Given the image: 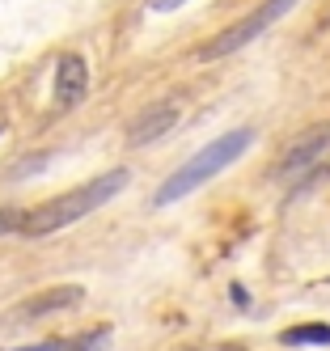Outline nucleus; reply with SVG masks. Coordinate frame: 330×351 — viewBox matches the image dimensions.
<instances>
[{
    "mask_svg": "<svg viewBox=\"0 0 330 351\" xmlns=\"http://www.w3.org/2000/svg\"><path fill=\"white\" fill-rule=\"evenodd\" d=\"M21 220H25V208H0V237L21 233Z\"/></svg>",
    "mask_w": 330,
    "mask_h": 351,
    "instance_id": "10",
    "label": "nucleus"
},
{
    "mask_svg": "<svg viewBox=\"0 0 330 351\" xmlns=\"http://www.w3.org/2000/svg\"><path fill=\"white\" fill-rule=\"evenodd\" d=\"M254 144V132L250 128H237V132H228V136H220V140H212L208 148H199V153L178 169V173H169L165 178V186L157 191V204L165 208V204H174V199H182V195H191L195 186H203L208 178H216L220 169H228L246 148Z\"/></svg>",
    "mask_w": 330,
    "mask_h": 351,
    "instance_id": "2",
    "label": "nucleus"
},
{
    "mask_svg": "<svg viewBox=\"0 0 330 351\" xmlns=\"http://www.w3.org/2000/svg\"><path fill=\"white\" fill-rule=\"evenodd\" d=\"M326 153H330V123H318V128L296 136V144L284 153V161H279V173H284V178H288V173H300V169H309Z\"/></svg>",
    "mask_w": 330,
    "mask_h": 351,
    "instance_id": "4",
    "label": "nucleus"
},
{
    "mask_svg": "<svg viewBox=\"0 0 330 351\" xmlns=\"http://www.w3.org/2000/svg\"><path fill=\"white\" fill-rule=\"evenodd\" d=\"M76 300H81V288H72V284H68V288H56V292H47V296H34L21 313H25V317H38V313L68 309V305H76Z\"/></svg>",
    "mask_w": 330,
    "mask_h": 351,
    "instance_id": "7",
    "label": "nucleus"
},
{
    "mask_svg": "<svg viewBox=\"0 0 330 351\" xmlns=\"http://www.w3.org/2000/svg\"><path fill=\"white\" fill-rule=\"evenodd\" d=\"M13 351H72V339H56V343H30V347H13Z\"/></svg>",
    "mask_w": 330,
    "mask_h": 351,
    "instance_id": "11",
    "label": "nucleus"
},
{
    "mask_svg": "<svg viewBox=\"0 0 330 351\" xmlns=\"http://www.w3.org/2000/svg\"><path fill=\"white\" fill-rule=\"evenodd\" d=\"M5 132H9V119H5V114H0V136H5Z\"/></svg>",
    "mask_w": 330,
    "mask_h": 351,
    "instance_id": "14",
    "label": "nucleus"
},
{
    "mask_svg": "<svg viewBox=\"0 0 330 351\" xmlns=\"http://www.w3.org/2000/svg\"><path fill=\"white\" fill-rule=\"evenodd\" d=\"M279 343H288V347H330V326L326 322H305V326H296V330H284L279 335Z\"/></svg>",
    "mask_w": 330,
    "mask_h": 351,
    "instance_id": "8",
    "label": "nucleus"
},
{
    "mask_svg": "<svg viewBox=\"0 0 330 351\" xmlns=\"http://www.w3.org/2000/svg\"><path fill=\"white\" fill-rule=\"evenodd\" d=\"M85 85H89L85 56H64L60 68H56V102L60 106H76L85 97Z\"/></svg>",
    "mask_w": 330,
    "mask_h": 351,
    "instance_id": "5",
    "label": "nucleus"
},
{
    "mask_svg": "<svg viewBox=\"0 0 330 351\" xmlns=\"http://www.w3.org/2000/svg\"><path fill=\"white\" fill-rule=\"evenodd\" d=\"M203 351H246V347H203Z\"/></svg>",
    "mask_w": 330,
    "mask_h": 351,
    "instance_id": "13",
    "label": "nucleus"
},
{
    "mask_svg": "<svg viewBox=\"0 0 330 351\" xmlns=\"http://www.w3.org/2000/svg\"><path fill=\"white\" fill-rule=\"evenodd\" d=\"M178 5H187V0H148V9H152V13H174Z\"/></svg>",
    "mask_w": 330,
    "mask_h": 351,
    "instance_id": "12",
    "label": "nucleus"
},
{
    "mask_svg": "<svg viewBox=\"0 0 330 351\" xmlns=\"http://www.w3.org/2000/svg\"><path fill=\"white\" fill-rule=\"evenodd\" d=\"M110 343V326H97V330L81 335V339H72V351H102Z\"/></svg>",
    "mask_w": 330,
    "mask_h": 351,
    "instance_id": "9",
    "label": "nucleus"
},
{
    "mask_svg": "<svg viewBox=\"0 0 330 351\" xmlns=\"http://www.w3.org/2000/svg\"><path fill=\"white\" fill-rule=\"evenodd\" d=\"M292 5H300V0H267V5H263V9H254L246 21L228 26V30H224L220 38H212L208 47H199V60H224V56L241 51L246 43H254V38H259V34L271 26V21H279V17H284Z\"/></svg>",
    "mask_w": 330,
    "mask_h": 351,
    "instance_id": "3",
    "label": "nucleus"
},
{
    "mask_svg": "<svg viewBox=\"0 0 330 351\" xmlns=\"http://www.w3.org/2000/svg\"><path fill=\"white\" fill-rule=\"evenodd\" d=\"M127 178H132L127 169H110V173H102V178H93V182H85V186L60 195V199H47V204H38V208L25 212L21 233H25V237H47V233L68 229V224H76L81 216L97 212L102 204H110V199L127 186Z\"/></svg>",
    "mask_w": 330,
    "mask_h": 351,
    "instance_id": "1",
    "label": "nucleus"
},
{
    "mask_svg": "<svg viewBox=\"0 0 330 351\" xmlns=\"http://www.w3.org/2000/svg\"><path fill=\"white\" fill-rule=\"evenodd\" d=\"M174 123H178V106H174V102H161V106H152L148 114H140V119L132 123L127 140H132V144H148V140L165 136V132L174 128Z\"/></svg>",
    "mask_w": 330,
    "mask_h": 351,
    "instance_id": "6",
    "label": "nucleus"
}]
</instances>
